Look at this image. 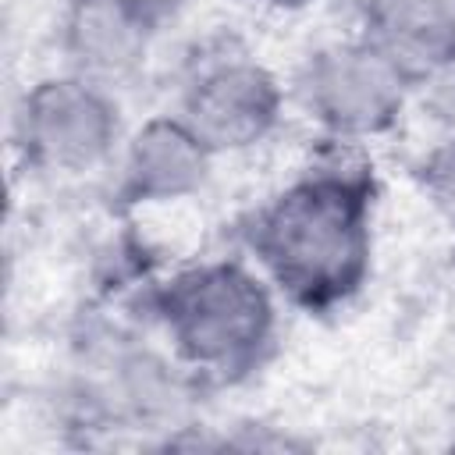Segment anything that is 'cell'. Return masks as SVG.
<instances>
[{"instance_id":"cell-7","label":"cell","mask_w":455,"mask_h":455,"mask_svg":"<svg viewBox=\"0 0 455 455\" xmlns=\"http://www.w3.org/2000/svg\"><path fill=\"white\" fill-rule=\"evenodd\" d=\"M213 153L181 117H153L121 156V185L135 203H174L199 192L210 178Z\"/></svg>"},{"instance_id":"cell-6","label":"cell","mask_w":455,"mask_h":455,"mask_svg":"<svg viewBox=\"0 0 455 455\" xmlns=\"http://www.w3.org/2000/svg\"><path fill=\"white\" fill-rule=\"evenodd\" d=\"M363 39L405 78L455 68V0H359Z\"/></svg>"},{"instance_id":"cell-10","label":"cell","mask_w":455,"mask_h":455,"mask_svg":"<svg viewBox=\"0 0 455 455\" xmlns=\"http://www.w3.org/2000/svg\"><path fill=\"white\" fill-rule=\"evenodd\" d=\"M249 4H256V7H270V11H299V7H306L309 0H249Z\"/></svg>"},{"instance_id":"cell-1","label":"cell","mask_w":455,"mask_h":455,"mask_svg":"<svg viewBox=\"0 0 455 455\" xmlns=\"http://www.w3.org/2000/svg\"><path fill=\"white\" fill-rule=\"evenodd\" d=\"M373 188L363 167L327 160L284 185L252 220V252L267 277L306 309H331L370 270Z\"/></svg>"},{"instance_id":"cell-9","label":"cell","mask_w":455,"mask_h":455,"mask_svg":"<svg viewBox=\"0 0 455 455\" xmlns=\"http://www.w3.org/2000/svg\"><path fill=\"white\" fill-rule=\"evenodd\" d=\"M132 11H139L142 18H149V21H156V18H164L167 11H174V7H181L185 0H124Z\"/></svg>"},{"instance_id":"cell-4","label":"cell","mask_w":455,"mask_h":455,"mask_svg":"<svg viewBox=\"0 0 455 455\" xmlns=\"http://www.w3.org/2000/svg\"><path fill=\"white\" fill-rule=\"evenodd\" d=\"M405 78L359 36L309 53L299 96L309 117L338 142L387 132L405 107Z\"/></svg>"},{"instance_id":"cell-8","label":"cell","mask_w":455,"mask_h":455,"mask_svg":"<svg viewBox=\"0 0 455 455\" xmlns=\"http://www.w3.org/2000/svg\"><path fill=\"white\" fill-rule=\"evenodd\" d=\"M149 28L153 21L124 0H71L64 18V53L71 71L96 85L132 78L146 60Z\"/></svg>"},{"instance_id":"cell-5","label":"cell","mask_w":455,"mask_h":455,"mask_svg":"<svg viewBox=\"0 0 455 455\" xmlns=\"http://www.w3.org/2000/svg\"><path fill=\"white\" fill-rule=\"evenodd\" d=\"M284 110L281 82L249 57H220L206 64L181 92V121L217 153H238L263 142Z\"/></svg>"},{"instance_id":"cell-2","label":"cell","mask_w":455,"mask_h":455,"mask_svg":"<svg viewBox=\"0 0 455 455\" xmlns=\"http://www.w3.org/2000/svg\"><path fill=\"white\" fill-rule=\"evenodd\" d=\"M160 320L188 366L228 377L263 355L274 338L277 306L270 284L245 263L213 259L164 284Z\"/></svg>"},{"instance_id":"cell-3","label":"cell","mask_w":455,"mask_h":455,"mask_svg":"<svg viewBox=\"0 0 455 455\" xmlns=\"http://www.w3.org/2000/svg\"><path fill=\"white\" fill-rule=\"evenodd\" d=\"M117 135L121 121L107 85L75 71L36 82L18 110V142L43 171L85 174L110 160Z\"/></svg>"}]
</instances>
